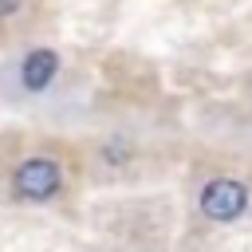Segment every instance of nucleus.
I'll return each instance as SVG.
<instances>
[{
	"label": "nucleus",
	"instance_id": "f257e3e1",
	"mask_svg": "<svg viewBox=\"0 0 252 252\" xmlns=\"http://www.w3.org/2000/svg\"><path fill=\"white\" fill-rule=\"evenodd\" d=\"M12 189L20 201H51L63 189V169L51 158H24L12 173Z\"/></svg>",
	"mask_w": 252,
	"mask_h": 252
},
{
	"label": "nucleus",
	"instance_id": "f03ea898",
	"mask_svg": "<svg viewBox=\"0 0 252 252\" xmlns=\"http://www.w3.org/2000/svg\"><path fill=\"white\" fill-rule=\"evenodd\" d=\"M244 209H248V185L236 181V177H213L201 189V213L209 220H217V224L236 220Z\"/></svg>",
	"mask_w": 252,
	"mask_h": 252
},
{
	"label": "nucleus",
	"instance_id": "7ed1b4c3",
	"mask_svg": "<svg viewBox=\"0 0 252 252\" xmlns=\"http://www.w3.org/2000/svg\"><path fill=\"white\" fill-rule=\"evenodd\" d=\"M55 71H59V55H55L51 47H35V51H28V55H24L20 83H24L28 91H47V87H51V79H55Z\"/></svg>",
	"mask_w": 252,
	"mask_h": 252
},
{
	"label": "nucleus",
	"instance_id": "20e7f679",
	"mask_svg": "<svg viewBox=\"0 0 252 252\" xmlns=\"http://www.w3.org/2000/svg\"><path fill=\"white\" fill-rule=\"evenodd\" d=\"M20 4H24V0H0V16H12V12H20Z\"/></svg>",
	"mask_w": 252,
	"mask_h": 252
}]
</instances>
